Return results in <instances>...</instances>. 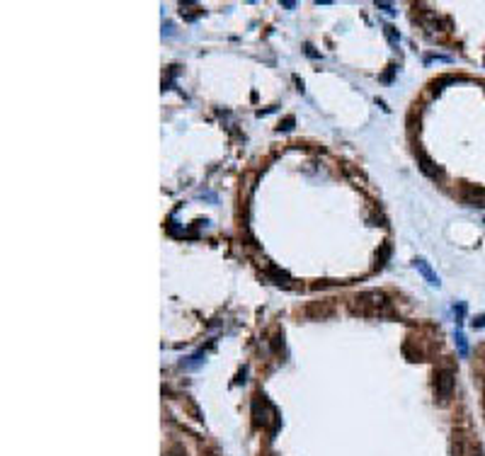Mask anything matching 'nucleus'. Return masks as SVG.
<instances>
[{"mask_svg":"<svg viewBox=\"0 0 485 456\" xmlns=\"http://www.w3.org/2000/svg\"><path fill=\"white\" fill-rule=\"evenodd\" d=\"M357 304H354V313L359 315H391V304H388V299L383 296V294H378V291H367V294H359L357 299H354Z\"/></svg>","mask_w":485,"mask_h":456,"instance_id":"nucleus-1","label":"nucleus"},{"mask_svg":"<svg viewBox=\"0 0 485 456\" xmlns=\"http://www.w3.org/2000/svg\"><path fill=\"white\" fill-rule=\"evenodd\" d=\"M434 379H437V381H434L437 396H439V398H449V396H451V391H454V374H451V369L437 371V376H434Z\"/></svg>","mask_w":485,"mask_h":456,"instance_id":"nucleus-2","label":"nucleus"},{"mask_svg":"<svg viewBox=\"0 0 485 456\" xmlns=\"http://www.w3.org/2000/svg\"><path fill=\"white\" fill-rule=\"evenodd\" d=\"M463 199H466V204H471V206H481V209H485V190L483 187H466Z\"/></svg>","mask_w":485,"mask_h":456,"instance_id":"nucleus-3","label":"nucleus"},{"mask_svg":"<svg viewBox=\"0 0 485 456\" xmlns=\"http://www.w3.org/2000/svg\"><path fill=\"white\" fill-rule=\"evenodd\" d=\"M417 160H420V170L425 172V175L434 177V180H437V177H442V168H437V165H434V163L429 160L425 153H420V155H417Z\"/></svg>","mask_w":485,"mask_h":456,"instance_id":"nucleus-4","label":"nucleus"},{"mask_svg":"<svg viewBox=\"0 0 485 456\" xmlns=\"http://www.w3.org/2000/svg\"><path fill=\"white\" fill-rule=\"evenodd\" d=\"M415 267H417V269L422 272V277H425V279H427V282H429L432 286H439V277H437V274L432 272V267H429L425 260H415Z\"/></svg>","mask_w":485,"mask_h":456,"instance_id":"nucleus-5","label":"nucleus"},{"mask_svg":"<svg viewBox=\"0 0 485 456\" xmlns=\"http://www.w3.org/2000/svg\"><path fill=\"white\" fill-rule=\"evenodd\" d=\"M454 338H456L458 354H461V357H468V344H466V338H463V333H461V330H456V335H454Z\"/></svg>","mask_w":485,"mask_h":456,"instance_id":"nucleus-6","label":"nucleus"},{"mask_svg":"<svg viewBox=\"0 0 485 456\" xmlns=\"http://www.w3.org/2000/svg\"><path fill=\"white\" fill-rule=\"evenodd\" d=\"M463 313H466V304H458V306H454V315H456V320H461V318H463Z\"/></svg>","mask_w":485,"mask_h":456,"instance_id":"nucleus-7","label":"nucleus"},{"mask_svg":"<svg viewBox=\"0 0 485 456\" xmlns=\"http://www.w3.org/2000/svg\"><path fill=\"white\" fill-rule=\"evenodd\" d=\"M376 5H378V7H383L388 15H393V12H396V10H393V5H388V2H376Z\"/></svg>","mask_w":485,"mask_h":456,"instance_id":"nucleus-8","label":"nucleus"},{"mask_svg":"<svg viewBox=\"0 0 485 456\" xmlns=\"http://www.w3.org/2000/svg\"><path fill=\"white\" fill-rule=\"evenodd\" d=\"M485 325V315H478L476 320H473V328H483Z\"/></svg>","mask_w":485,"mask_h":456,"instance_id":"nucleus-9","label":"nucleus"},{"mask_svg":"<svg viewBox=\"0 0 485 456\" xmlns=\"http://www.w3.org/2000/svg\"><path fill=\"white\" fill-rule=\"evenodd\" d=\"M291 124H294V119L289 116V119H286V121H284V126H279V129H284V131H289V129H291Z\"/></svg>","mask_w":485,"mask_h":456,"instance_id":"nucleus-10","label":"nucleus"}]
</instances>
